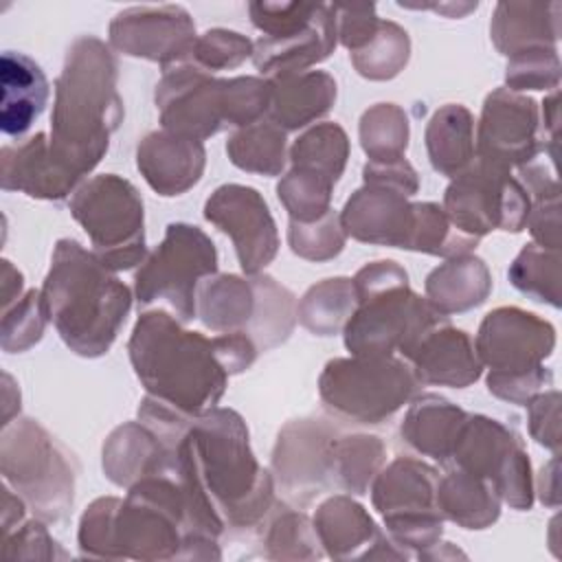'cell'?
<instances>
[{
    "label": "cell",
    "instance_id": "53",
    "mask_svg": "<svg viewBox=\"0 0 562 562\" xmlns=\"http://www.w3.org/2000/svg\"><path fill=\"white\" fill-rule=\"evenodd\" d=\"M553 382V373L547 367H540L531 373H522V375H509V378H490L487 375V391L498 397L505 400L509 404H518V406H527V402L531 397H536L538 393L547 391Z\"/></svg>",
    "mask_w": 562,
    "mask_h": 562
},
{
    "label": "cell",
    "instance_id": "29",
    "mask_svg": "<svg viewBox=\"0 0 562 562\" xmlns=\"http://www.w3.org/2000/svg\"><path fill=\"white\" fill-rule=\"evenodd\" d=\"M560 2L503 0L494 7L490 37L496 50L512 57L527 48H555L560 40Z\"/></svg>",
    "mask_w": 562,
    "mask_h": 562
},
{
    "label": "cell",
    "instance_id": "56",
    "mask_svg": "<svg viewBox=\"0 0 562 562\" xmlns=\"http://www.w3.org/2000/svg\"><path fill=\"white\" fill-rule=\"evenodd\" d=\"M26 503L24 498L13 492L7 483L2 485V501H0V527H2V536L9 533L11 529H15L18 525H22L26 518Z\"/></svg>",
    "mask_w": 562,
    "mask_h": 562
},
{
    "label": "cell",
    "instance_id": "16",
    "mask_svg": "<svg viewBox=\"0 0 562 562\" xmlns=\"http://www.w3.org/2000/svg\"><path fill=\"white\" fill-rule=\"evenodd\" d=\"M195 40V22L180 4L127 7L108 26L112 50L156 61L162 70L187 61Z\"/></svg>",
    "mask_w": 562,
    "mask_h": 562
},
{
    "label": "cell",
    "instance_id": "3",
    "mask_svg": "<svg viewBox=\"0 0 562 562\" xmlns=\"http://www.w3.org/2000/svg\"><path fill=\"white\" fill-rule=\"evenodd\" d=\"M167 310L143 312L132 329L127 353L147 395L200 417L215 408L226 391L215 336L191 331Z\"/></svg>",
    "mask_w": 562,
    "mask_h": 562
},
{
    "label": "cell",
    "instance_id": "19",
    "mask_svg": "<svg viewBox=\"0 0 562 562\" xmlns=\"http://www.w3.org/2000/svg\"><path fill=\"white\" fill-rule=\"evenodd\" d=\"M338 428L321 417L283 424L272 450V476L290 498L310 503L331 485V443Z\"/></svg>",
    "mask_w": 562,
    "mask_h": 562
},
{
    "label": "cell",
    "instance_id": "55",
    "mask_svg": "<svg viewBox=\"0 0 562 562\" xmlns=\"http://www.w3.org/2000/svg\"><path fill=\"white\" fill-rule=\"evenodd\" d=\"M533 244L547 250H560V198L531 202L527 226Z\"/></svg>",
    "mask_w": 562,
    "mask_h": 562
},
{
    "label": "cell",
    "instance_id": "42",
    "mask_svg": "<svg viewBox=\"0 0 562 562\" xmlns=\"http://www.w3.org/2000/svg\"><path fill=\"white\" fill-rule=\"evenodd\" d=\"M263 544L266 555L272 560H316L325 553L314 522L303 512L294 509H279L270 518Z\"/></svg>",
    "mask_w": 562,
    "mask_h": 562
},
{
    "label": "cell",
    "instance_id": "6",
    "mask_svg": "<svg viewBox=\"0 0 562 562\" xmlns=\"http://www.w3.org/2000/svg\"><path fill=\"white\" fill-rule=\"evenodd\" d=\"M195 312L215 334H246L259 351L285 342L296 325V296L270 274H213L198 288Z\"/></svg>",
    "mask_w": 562,
    "mask_h": 562
},
{
    "label": "cell",
    "instance_id": "9",
    "mask_svg": "<svg viewBox=\"0 0 562 562\" xmlns=\"http://www.w3.org/2000/svg\"><path fill=\"white\" fill-rule=\"evenodd\" d=\"M68 206L105 268L121 272L143 263L149 252L145 244V206L130 180L116 173L94 176L79 184Z\"/></svg>",
    "mask_w": 562,
    "mask_h": 562
},
{
    "label": "cell",
    "instance_id": "12",
    "mask_svg": "<svg viewBox=\"0 0 562 562\" xmlns=\"http://www.w3.org/2000/svg\"><path fill=\"white\" fill-rule=\"evenodd\" d=\"M441 209L461 233L481 239L492 231L520 233L527 226L531 200L509 169L474 158L446 187Z\"/></svg>",
    "mask_w": 562,
    "mask_h": 562
},
{
    "label": "cell",
    "instance_id": "15",
    "mask_svg": "<svg viewBox=\"0 0 562 562\" xmlns=\"http://www.w3.org/2000/svg\"><path fill=\"white\" fill-rule=\"evenodd\" d=\"M474 349L490 378L531 373L555 349V327L520 307H496L479 325Z\"/></svg>",
    "mask_w": 562,
    "mask_h": 562
},
{
    "label": "cell",
    "instance_id": "58",
    "mask_svg": "<svg viewBox=\"0 0 562 562\" xmlns=\"http://www.w3.org/2000/svg\"><path fill=\"white\" fill-rule=\"evenodd\" d=\"M538 492L540 501L549 507H558L560 503V492H558V457H553L538 476Z\"/></svg>",
    "mask_w": 562,
    "mask_h": 562
},
{
    "label": "cell",
    "instance_id": "26",
    "mask_svg": "<svg viewBox=\"0 0 562 562\" xmlns=\"http://www.w3.org/2000/svg\"><path fill=\"white\" fill-rule=\"evenodd\" d=\"M101 468L108 481L127 490L145 476L173 472V452L143 422H125L103 441Z\"/></svg>",
    "mask_w": 562,
    "mask_h": 562
},
{
    "label": "cell",
    "instance_id": "45",
    "mask_svg": "<svg viewBox=\"0 0 562 562\" xmlns=\"http://www.w3.org/2000/svg\"><path fill=\"white\" fill-rule=\"evenodd\" d=\"M347 235L340 224V215L331 209L314 222H294L288 224V244L290 250L307 261H329L338 257L345 248Z\"/></svg>",
    "mask_w": 562,
    "mask_h": 562
},
{
    "label": "cell",
    "instance_id": "48",
    "mask_svg": "<svg viewBox=\"0 0 562 562\" xmlns=\"http://www.w3.org/2000/svg\"><path fill=\"white\" fill-rule=\"evenodd\" d=\"M119 503H121L119 496H101L83 509L79 518V531H77L81 555L116 560L114 514Z\"/></svg>",
    "mask_w": 562,
    "mask_h": 562
},
{
    "label": "cell",
    "instance_id": "20",
    "mask_svg": "<svg viewBox=\"0 0 562 562\" xmlns=\"http://www.w3.org/2000/svg\"><path fill=\"white\" fill-rule=\"evenodd\" d=\"M323 551L336 560H406L411 551L380 531L369 512L351 494H334L316 507L312 518Z\"/></svg>",
    "mask_w": 562,
    "mask_h": 562
},
{
    "label": "cell",
    "instance_id": "57",
    "mask_svg": "<svg viewBox=\"0 0 562 562\" xmlns=\"http://www.w3.org/2000/svg\"><path fill=\"white\" fill-rule=\"evenodd\" d=\"M24 296V274L9 261H0V303L2 310L11 307L18 299Z\"/></svg>",
    "mask_w": 562,
    "mask_h": 562
},
{
    "label": "cell",
    "instance_id": "49",
    "mask_svg": "<svg viewBox=\"0 0 562 562\" xmlns=\"http://www.w3.org/2000/svg\"><path fill=\"white\" fill-rule=\"evenodd\" d=\"M321 4L314 2H268L257 0L248 4L250 22L263 37H285L312 24Z\"/></svg>",
    "mask_w": 562,
    "mask_h": 562
},
{
    "label": "cell",
    "instance_id": "59",
    "mask_svg": "<svg viewBox=\"0 0 562 562\" xmlns=\"http://www.w3.org/2000/svg\"><path fill=\"white\" fill-rule=\"evenodd\" d=\"M20 415V389L9 373H2V426Z\"/></svg>",
    "mask_w": 562,
    "mask_h": 562
},
{
    "label": "cell",
    "instance_id": "27",
    "mask_svg": "<svg viewBox=\"0 0 562 562\" xmlns=\"http://www.w3.org/2000/svg\"><path fill=\"white\" fill-rule=\"evenodd\" d=\"M0 130L4 136L20 138L46 108L48 79L29 55L4 50L0 59Z\"/></svg>",
    "mask_w": 562,
    "mask_h": 562
},
{
    "label": "cell",
    "instance_id": "33",
    "mask_svg": "<svg viewBox=\"0 0 562 562\" xmlns=\"http://www.w3.org/2000/svg\"><path fill=\"white\" fill-rule=\"evenodd\" d=\"M424 143L432 169L454 178L476 158L474 116L461 103L441 105L428 121Z\"/></svg>",
    "mask_w": 562,
    "mask_h": 562
},
{
    "label": "cell",
    "instance_id": "43",
    "mask_svg": "<svg viewBox=\"0 0 562 562\" xmlns=\"http://www.w3.org/2000/svg\"><path fill=\"white\" fill-rule=\"evenodd\" d=\"M334 184L318 173L305 169H290L277 184L279 202L285 206L290 220L314 222L331 211Z\"/></svg>",
    "mask_w": 562,
    "mask_h": 562
},
{
    "label": "cell",
    "instance_id": "44",
    "mask_svg": "<svg viewBox=\"0 0 562 562\" xmlns=\"http://www.w3.org/2000/svg\"><path fill=\"white\" fill-rule=\"evenodd\" d=\"M48 314L44 307L42 290H26L11 307L2 310L0 347L7 353H22L37 345L44 336Z\"/></svg>",
    "mask_w": 562,
    "mask_h": 562
},
{
    "label": "cell",
    "instance_id": "34",
    "mask_svg": "<svg viewBox=\"0 0 562 562\" xmlns=\"http://www.w3.org/2000/svg\"><path fill=\"white\" fill-rule=\"evenodd\" d=\"M386 448L380 437L367 432H338L331 443V485L345 494L362 496L382 470Z\"/></svg>",
    "mask_w": 562,
    "mask_h": 562
},
{
    "label": "cell",
    "instance_id": "50",
    "mask_svg": "<svg viewBox=\"0 0 562 562\" xmlns=\"http://www.w3.org/2000/svg\"><path fill=\"white\" fill-rule=\"evenodd\" d=\"M2 558L7 560H57L68 558V553L57 544V540L48 533L46 522L37 516L24 520L15 529L2 536L0 547Z\"/></svg>",
    "mask_w": 562,
    "mask_h": 562
},
{
    "label": "cell",
    "instance_id": "18",
    "mask_svg": "<svg viewBox=\"0 0 562 562\" xmlns=\"http://www.w3.org/2000/svg\"><path fill=\"white\" fill-rule=\"evenodd\" d=\"M204 220L231 237L246 274H259L279 252V231L263 195L246 184L217 187L204 202Z\"/></svg>",
    "mask_w": 562,
    "mask_h": 562
},
{
    "label": "cell",
    "instance_id": "35",
    "mask_svg": "<svg viewBox=\"0 0 562 562\" xmlns=\"http://www.w3.org/2000/svg\"><path fill=\"white\" fill-rule=\"evenodd\" d=\"M226 156L241 171L281 176L288 160L285 130L270 119L239 127L226 140Z\"/></svg>",
    "mask_w": 562,
    "mask_h": 562
},
{
    "label": "cell",
    "instance_id": "17",
    "mask_svg": "<svg viewBox=\"0 0 562 562\" xmlns=\"http://www.w3.org/2000/svg\"><path fill=\"white\" fill-rule=\"evenodd\" d=\"M154 101L162 130L206 140L226 127L224 79L182 61L162 70Z\"/></svg>",
    "mask_w": 562,
    "mask_h": 562
},
{
    "label": "cell",
    "instance_id": "38",
    "mask_svg": "<svg viewBox=\"0 0 562 562\" xmlns=\"http://www.w3.org/2000/svg\"><path fill=\"white\" fill-rule=\"evenodd\" d=\"M413 231L408 237L406 250L435 255V257H459L476 248L479 239L461 233L446 211L435 202H415Z\"/></svg>",
    "mask_w": 562,
    "mask_h": 562
},
{
    "label": "cell",
    "instance_id": "24",
    "mask_svg": "<svg viewBox=\"0 0 562 562\" xmlns=\"http://www.w3.org/2000/svg\"><path fill=\"white\" fill-rule=\"evenodd\" d=\"M136 167L158 195L173 198L200 182L206 167V149L202 140L156 130L140 138Z\"/></svg>",
    "mask_w": 562,
    "mask_h": 562
},
{
    "label": "cell",
    "instance_id": "5",
    "mask_svg": "<svg viewBox=\"0 0 562 562\" xmlns=\"http://www.w3.org/2000/svg\"><path fill=\"white\" fill-rule=\"evenodd\" d=\"M351 281L356 310L342 329L351 356L404 358L428 329L448 318L411 290L408 272L393 259L364 263Z\"/></svg>",
    "mask_w": 562,
    "mask_h": 562
},
{
    "label": "cell",
    "instance_id": "40",
    "mask_svg": "<svg viewBox=\"0 0 562 562\" xmlns=\"http://www.w3.org/2000/svg\"><path fill=\"white\" fill-rule=\"evenodd\" d=\"M349 57L360 77L371 81H389L406 68L411 59V37L397 22L382 20L375 37Z\"/></svg>",
    "mask_w": 562,
    "mask_h": 562
},
{
    "label": "cell",
    "instance_id": "22",
    "mask_svg": "<svg viewBox=\"0 0 562 562\" xmlns=\"http://www.w3.org/2000/svg\"><path fill=\"white\" fill-rule=\"evenodd\" d=\"M415 202L395 189L380 184H362L345 202L340 224L347 237L362 244L404 248L413 231Z\"/></svg>",
    "mask_w": 562,
    "mask_h": 562
},
{
    "label": "cell",
    "instance_id": "39",
    "mask_svg": "<svg viewBox=\"0 0 562 562\" xmlns=\"http://www.w3.org/2000/svg\"><path fill=\"white\" fill-rule=\"evenodd\" d=\"M358 136L369 160H395L406 154L411 125L397 103H375L360 116Z\"/></svg>",
    "mask_w": 562,
    "mask_h": 562
},
{
    "label": "cell",
    "instance_id": "31",
    "mask_svg": "<svg viewBox=\"0 0 562 562\" xmlns=\"http://www.w3.org/2000/svg\"><path fill=\"white\" fill-rule=\"evenodd\" d=\"M426 301L443 316L479 307L492 292V272L487 263L468 252L446 259L432 268L424 283Z\"/></svg>",
    "mask_w": 562,
    "mask_h": 562
},
{
    "label": "cell",
    "instance_id": "60",
    "mask_svg": "<svg viewBox=\"0 0 562 562\" xmlns=\"http://www.w3.org/2000/svg\"><path fill=\"white\" fill-rule=\"evenodd\" d=\"M402 7V4H400ZM411 9H432V11H439L448 18H463L468 15L470 11L476 9V2H448V4H413Z\"/></svg>",
    "mask_w": 562,
    "mask_h": 562
},
{
    "label": "cell",
    "instance_id": "47",
    "mask_svg": "<svg viewBox=\"0 0 562 562\" xmlns=\"http://www.w3.org/2000/svg\"><path fill=\"white\" fill-rule=\"evenodd\" d=\"M505 88L522 90H555L560 83L558 48H527L507 57Z\"/></svg>",
    "mask_w": 562,
    "mask_h": 562
},
{
    "label": "cell",
    "instance_id": "36",
    "mask_svg": "<svg viewBox=\"0 0 562 562\" xmlns=\"http://www.w3.org/2000/svg\"><path fill=\"white\" fill-rule=\"evenodd\" d=\"M356 310V288L349 277H331L314 283L296 303L299 323L314 336L342 334Z\"/></svg>",
    "mask_w": 562,
    "mask_h": 562
},
{
    "label": "cell",
    "instance_id": "13",
    "mask_svg": "<svg viewBox=\"0 0 562 562\" xmlns=\"http://www.w3.org/2000/svg\"><path fill=\"white\" fill-rule=\"evenodd\" d=\"M448 463L490 479L501 501L512 509H531L533 476L529 454L520 437L498 419L468 415Z\"/></svg>",
    "mask_w": 562,
    "mask_h": 562
},
{
    "label": "cell",
    "instance_id": "51",
    "mask_svg": "<svg viewBox=\"0 0 562 562\" xmlns=\"http://www.w3.org/2000/svg\"><path fill=\"white\" fill-rule=\"evenodd\" d=\"M336 13L338 42L351 53L364 48L378 33L382 18L375 4H331Z\"/></svg>",
    "mask_w": 562,
    "mask_h": 562
},
{
    "label": "cell",
    "instance_id": "52",
    "mask_svg": "<svg viewBox=\"0 0 562 562\" xmlns=\"http://www.w3.org/2000/svg\"><path fill=\"white\" fill-rule=\"evenodd\" d=\"M529 435L553 454L560 452V393L547 389L527 402Z\"/></svg>",
    "mask_w": 562,
    "mask_h": 562
},
{
    "label": "cell",
    "instance_id": "8",
    "mask_svg": "<svg viewBox=\"0 0 562 562\" xmlns=\"http://www.w3.org/2000/svg\"><path fill=\"white\" fill-rule=\"evenodd\" d=\"M419 386L411 364L395 356L334 358L318 375V397L325 408L356 424L391 419Z\"/></svg>",
    "mask_w": 562,
    "mask_h": 562
},
{
    "label": "cell",
    "instance_id": "28",
    "mask_svg": "<svg viewBox=\"0 0 562 562\" xmlns=\"http://www.w3.org/2000/svg\"><path fill=\"white\" fill-rule=\"evenodd\" d=\"M470 413L437 393H422L408 402L400 435L422 457L448 463Z\"/></svg>",
    "mask_w": 562,
    "mask_h": 562
},
{
    "label": "cell",
    "instance_id": "11",
    "mask_svg": "<svg viewBox=\"0 0 562 562\" xmlns=\"http://www.w3.org/2000/svg\"><path fill=\"white\" fill-rule=\"evenodd\" d=\"M439 472L422 459L397 457L371 481V503L386 533L417 555L441 540L443 516L437 505Z\"/></svg>",
    "mask_w": 562,
    "mask_h": 562
},
{
    "label": "cell",
    "instance_id": "10",
    "mask_svg": "<svg viewBox=\"0 0 562 562\" xmlns=\"http://www.w3.org/2000/svg\"><path fill=\"white\" fill-rule=\"evenodd\" d=\"M213 274H217V250L211 237L193 224L173 222L136 270L134 294L138 305L160 301L178 321L189 323L198 316V288Z\"/></svg>",
    "mask_w": 562,
    "mask_h": 562
},
{
    "label": "cell",
    "instance_id": "7",
    "mask_svg": "<svg viewBox=\"0 0 562 562\" xmlns=\"http://www.w3.org/2000/svg\"><path fill=\"white\" fill-rule=\"evenodd\" d=\"M0 472L29 509L44 522H59L75 501V461L55 437L31 417L2 426Z\"/></svg>",
    "mask_w": 562,
    "mask_h": 562
},
{
    "label": "cell",
    "instance_id": "54",
    "mask_svg": "<svg viewBox=\"0 0 562 562\" xmlns=\"http://www.w3.org/2000/svg\"><path fill=\"white\" fill-rule=\"evenodd\" d=\"M364 184H380L413 198L419 189V178L415 167L406 160V156L395 160H367L362 167Z\"/></svg>",
    "mask_w": 562,
    "mask_h": 562
},
{
    "label": "cell",
    "instance_id": "14",
    "mask_svg": "<svg viewBox=\"0 0 562 562\" xmlns=\"http://www.w3.org/2000/svg\"><path fill=\"white\" fill-rule=\"evenodd\" d=\"M476 158L503 169H518L547 149L538 103L509 88L492 90L474 132Z\"/></svg>",
    "mask_w": 562,
    "mask_h": 562
},
{
    "label": "cell",
    "instance_id": "2",
    "mask_svg": "<svg viewBox=\"0 0 562 562\" xmlns=\"http://www.w3.org/2000/svg\"><path fill=\"white\" fill-rule=\"evenodd\" d=\"M119 61L110 44L94 35L77 37L55 79L50 114V149L86 178L108 154L110 136L123 121V99L116 90Z\"/></svg>",
    "mask_w": 562,
    "mask_h": 562
},
{
    "label": "cell",
    "instance_id": "25",
    "mask_svg": "<svg viewBox=\"0 0 562 562\" xmlns=\"http://www.w3.org/2000/svg\"><path fill=\"white\" fill-rule=\"evenodd\" d=\"M338 44L336 13L331 4H321L310 26L285 37H259L252 48V64L263 79H283L305 72L325 61Z\"/></svg>",
    "mask_w": 562,
    "mask_h": 562
},
{
    "label": "cell",
    "instance_id": "1",
    "mask_svg": "<svg viewBox=\"0 0 562 562\" xmlns=\"http://www.w3.org/2000/svg\"><path fill=\"white\" fill-rule=\"evenodd\" d=\"M173 474L195 538L263 531L277 514L274 476L259 465L248 426L233 408L215 406L193 417L173 448Z\"/></svg>",
    "mask_w": 562,
    "mask_h": 562
},
{
    "label": "cell",
    "instance_id": "4",
    "mask_svg": "<svg viewBox=\"0 0 562 562\" xmlns=\"http://www.w3.org/2000/svg\"><path fill=\"white\" fill-rule=\"evenodd\" d=\"M42 299L64 345L99 358L114 345L132 310V290L77 239H57Z\"/></svg>",
    "mask_w": 562,
    "mask_h": 562
},
{
    "label": "cell",
    "instance_id": "30",
    "mask_svg": "<svg viewBox=\"0 0 562 562\" xmlns=\"http://www.w3.org/2000/svg\"><path fill=\"white\" fill-rule=\"evenodd\" d=\"M268 119L281 130L294 132L323 119L336 103L338 86L325 70H305L283 79H272Z\"/></svg>",
    "mask_w": 562,
    "mask_h": 562
},
{
    "label": "cell",
    "instance_id": "37",
    "mask_svg": "<svg viewBox=\"0 0 562 562\" xmlns=\"http://www.w3.org/2000/svg\"><path fill=\"white\" fill-rule=\"evenodd\" d=\"M288 158L294 169L318 173L336 184L349 158L347 132L338 123H316L294 140Z\"/></svg>",
    "mask_w": 562,
    "mask_h": 562
},
{
    "label": "cell",
    "instance_id": "46",
    "mask_svg": "<svg viewBox=\"0 0 562 562\" xmlns=\"http://www.w3.org/2000/svg\"><path fill=\"white\" fill-rule=\"evenodd\" d=\"M252 48L255 42L237 31L209 29L198 35L187 61L213 75L217 70H231L241 66L248 57H252Z\"/></svg>",
    "mask_w": 562,
    "mask_h": 562
},
{
    "label": "cell",
    "instance_id": "23",
    "mask_svg": "<svg viewBox=\"0 0 562 562\" xmlns=\"http://www.w3.org/2000/svg\"><path fill=\"white\" fill-rule=\"evenodd\" d=\"M404 360L419 384L428 386L465 389L483 373L472 338L463 329L452 327L448 318L428 329Z\"/></svg>",
    "mask_w": 562,
    "mask_h": 562
},
{
    "label": "cell",
    "instance_id": "21",
    "mask_svg": "<svg viewBox=\"0 0 562 562\" xmlns=\"http://www.w3.org/2000/svg\"><path fill=\"white\" fill-rule=\"evenodd\" d=\"M81 182L83 178L53 154L50 138L44 132L0 149V184L4 191H20L35 200L59 202L75 193Z\"/></svg>",
    "mask_w": 562,
    "mask_h": 562
},
{
    "label": "cell",
    "instance_id": "32",
    "mask_svg": "<svg viewBox=\"0 0 562 562\" xmlns=\"http://www.w3.org/2000/svg\"><path fill=\"white\" fill-rule=\"evenodd\" d=\"M437 505L443 520L463 529H487L501 516V496L494 483L454 465L439 476Z\"/></svg>",
    "mask_w": 562,
    "mask_h": 562
},
{
    "label": "cell",
    "instance_id": "41",
    "mask_svg": "<svg viewBox=\"0 0 562 562\" xmlns=\"http://www.w3.org/2000/svg\"><path fill=\"white\" fill-rule=\"evenodd\" d=\"M512 285L533 301L560 307V250L527 244L509 263Z\"/></svg>",
    "mask_w": 562,
    "mask_h": 562
}]
</instances>
